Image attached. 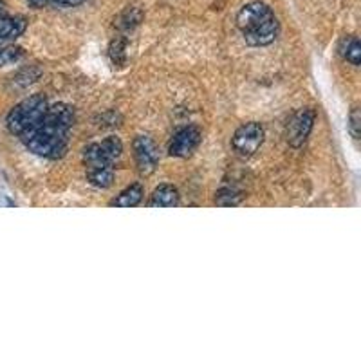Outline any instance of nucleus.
Returning a JSON list of instances; mask_svg holds the SVG:
<instances>
[{
  "instance_id": "1",
  "label": "nucleus",
  "mask_w": 361,
  "mask_h": 361,
  "mask_svg": "<svg viewBox=\"0 0 361 361\" xmlns=\"http://www.w3.org/2000/svg\"><path fill=\"white\" fill-rule=\"evenodd\" d=\"M74 125V112L66 103L49 105L42 119L20 135L29 152L47 159H58L67 150L69 132Z\"/></svg>"
},
{
  "instance_id": "2",
  "label": "nucleus",
  "mask_w": 361,
  "mask_h": 361,
  "mask_svg": "<svg viewBox=\"0 0 361 361\" xmlns=\"http://www.w3.org/2000/svg\"><path fill=\"white\" fill-rule=\"evenodd\" d=\"M123 154V143L119 137H107L99 143L87 145L83 150L85 177L94 188H111L114 183V163Z\"/></svg>"
},
{
  "instance_id": "3",
  "label": "nucleus",
  "mask_w": 361,
  "mask_h": 361,
  "mask_svg": "<svg viewBox=\"0 0 361 361\" xmlns=\"http://www.w3.org/2000/svg\"><path fill=\"white\" fill-rule=\"evenodd\" d=\"M237 27L243 31L246 44L253 47L273 44L280 31L275 13L260 0L250 2L237 13Z\"/></svg>"
},
{
  "instance_id": "4",
  "label": "nucleus",
  "mask_w": 361,
  "mask_h": 361,
  "mask_svg": "<svg viewBox=\"0 0 361 361\" xmlns=\"http://www.w3.org/2000/svg\"><path fill=\"white\" fill-rule=\"evenodd\" d=\"M47 107H49V103L44 96L35 94L25 98L24 102L15 105L8 114L6 125H8L9 132L15 135H22L29 128H33L40 121L42 116L47 112Z\"/></svg>"
},
{
  "instance_id": "5",
  "label": "nucleus",
  "mask_w": 361,
  "mask_h": 361,
  "mask_svg": "<svg viewBox=\"0 0 361 361\" xmlns=\"http://www.w3.org/2000/svg\"><path fill=\"white\" fill-rule=\"evenodd\" d=\"M264 143V127L257 121L244 123L235 130L231 137V147L240 157H251Z\"/></svg>"
},
{
  "instance_id": "6",
  "label": "nucleus",
  "mask_w": 361,
  "mask_h": 361,
  "mask_svg": "<svg viewBox=\"0 0 361 361\" xmlns=\"http://www.w3.org/2000/svg\"><path fill=\"white\" fill-rule=\"evenodd\" d=\"M132 148H134L135 164H137L141 176H150V173L156 172L157 164H159V152H157V147L152 137L137 135L132 143Z\"/></svg>"
},
{
  "instance_id": "7",
  "label": "nucleus",
  "mask_w": 361,
  "mask_h": 361,
  "mask_svg": "<svg viewBox=\"0 0 361 361\" xmlns=\"http://www.w3.org/2000/svg\"><path fill=\"white\" fill-rule=\"evenodd\" d=\"M316 121V112L312 109H300L293 114L288 123V143L298 148L307 141Z\"/></svg>"
},
{
  "instance_id": "8",
  "label": "nucleus",
  "mask_w": 361,
  "mask_h": 361,
  "mask_svg": "<svg viewBox=\"0 0 361 361\" xmlns=\"http://www.w3.org/2000/svg\"><path fill=\"white\" fill-rule=\"evenodd\" d=\"M199 143H201V132H199V128L185 127L173 134L169 152L173 157H188L195 152Z\"/></svg>"
},
{
  "instance_id": "9",
  "label": "nucleus",
  "mask_w": 361,
  "mask_h": 361,
  "mask_svg": "<svg viewBox=\"0 0 361 361\" xmlns=\"http://www.w3.org/2000/svg\"><path fill=\"white\" fill-rule=\"evenodd\" d=\"M177 204H179V192L172 185H161L159 188L154 190L150 202H148V206H152V208H173Z\"/></svg>"
},
{
  "instance_id": "10",
  "label": "nucleus",
  "mask_w": 361,
  "mask_h": 361,
  "mask_svg": "<svg viewBox=\"0 0 361 361\" xmlns=\"http://www.w3.org/2000/svg\"><path fill=\"white\" fill-rule=\"evenodd\" d=\"M25 25H27L25 18L0 15V42H9L18 38L25 31Z\"/></svg>"
},
{
  "instance_id": "11",
  "label": "nucleus",
  "mask_w": 361,
  "mask_h": 361,
  "mask_svg": "<svg viewBox=\"0 0 361 361\" xmlns=\"http://www.w3.org/2000/svg\"><path fill=\"white\" fill-rule=\"evenodd\" d=\"M143 193V186L135 183V185H130L128 188H125L119 195H116L111 206H116V208H134V206H137L141 202Z\"/></svg>"
},
{
  "instance_id": "12",
  "label": "nucleus",
  "mask_w": 361,
  "mask_h": 361,
  "mask_svg": "<svg viewBox=\"0 0 361 361\" xmlns=\"http://www.w3.org/2000/svg\"><path fill=\"white\" fill-rule=\"evenodd\" d=\"M338 51H340L341 56H343L347 62L353 63V66L357 67L361 63V45L357 37H345L343 40L340 42Z\"/></svg>"
},
{
  "instance_id": "13",
  "label": "nucleus",
  "mask_w": 361,
  "mask_h": 361,
  "mask_svg": "<svg viewBox=\"0 0 361 361\" xmlns=\"http://www.w3.org/2000/svg\"><path fill=\"white\" fill-rule=\"evenodd\" d=\"M141 20H143V13H141V9L127 8L118 17L116 25H118L121 31H130V29H134L135 25H140Z\"/></svg>"
},
{
  "instance_id": "14",
  "label": "nucleus",
  "mask_w": 361,
  "mask_h": 361,
  "mask_svg": "<svg viewBox=\"0 0 361 361\" xmlns=\"http://www.w3.org/2000/svg\"><path fill=\"white\" fill-rule=\"evenodd\" d=\"M243 192H238L237 188H231V186H226L217 192V197H215V204L219 206H237L238 202L243 201Z\"/></svg>"
},
{
  "instance_id": "15",
  "label": "nucleus",
  "mask_w": 361,
  "mask_h": 361,
  "mask_svg": "<svg viewBox=\"0 0 361 361\" xmlns=\"http://www.w3.org/2000/svg\"><path fill=\"white\" fill-rule=\"evenodd\" d=\"M125 49H127V40H125L123 37H118L111 42L109 54H111V60L114 66L121 67L125 63V60H127V53H125Z\"/></svg>"
},
{
  "instance_id": "16",
  "label": "nucleus",
  "mask_w": 361,
  "mask_h": 361,
  "mask_svg": "<svg viewBox=\"0 0 361 361\" xmlns=\"http://www.w3.org/2000/svg\"><path fill=\"white\" fill-rule=\"evenodd\" d=\"M22 58L20 47H6L0 49V66H9V63L18 62Z\"/></svg>"
},
{
  "instance_id": "17",
  "label": "nucleus",
  "mask_w": 361,
  "mask_h": 361,
  "mask_svg": "<svg viewBox=\"0 0 361 361\" xmlns=\"http://www.w3.org/2000/svg\"><path fill=\"white\" fill-rule=\"evenodd\" d=\"M349 130L354 140H360L361 135V111L357 107L353 109L349 116Z\"/></svg>"
},
{
  "instance_id": "18",
  "label": "nucleus",
  "mask_w": 361,
  "mask_h": 361,
  "mask_svg": "<svg viewBox=\"0 0 361 361\" xmlns=\"http://www.w3.org/2000/svg\"><path fill=\"white\" fill-rule=\"evenodd\" d=\"M85 0H53V4L58 6H66V8H74V6L83 4Z\"/></svg>"
},
{
  "instance_id": "19",
  "label": "nucleus",
  "mask_w": 361,
  "mask_h": 361,
  "mask_svg": "<svg viewBox=\"0 0 361 361\" xmlns=\"http://www.w3.org/2000/svg\"><path fill=\"white\" fill-rule=\"evenodd\" d=\"M27 4L35 9H42L45 6L53 4V0H27Z\"/></svg>"
},
{
  "instance_id": "20",
  "label": "nucleus",
  "mask_w": 361,
  "mask_h": 361,
  "mask_svg": "<svg viewBox=\"0 0 361 361\" xmlns=\"http://www.w3.org/2000/svg\"><path fill=\"white\" fill-rule=\"evenodd\" d=\"M6 11V4H4V0H0V15H4Z\"/></svg>"
}]
</instances>
